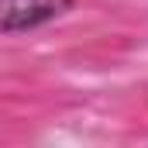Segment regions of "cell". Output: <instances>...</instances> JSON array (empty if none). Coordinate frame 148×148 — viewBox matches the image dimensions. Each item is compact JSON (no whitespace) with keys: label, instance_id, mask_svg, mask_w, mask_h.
Returning a JSON list of instances; mask_svg holds the SVG:
<instances>
[{"label":"cell","instance_id":"obj_1","mask_svg":"<svg viewBox=\"0 0 148 148\" xmlns=\"http://www.w3.org/2000/svg\"><path fill=\"white\" fill-rule=\"evenodd\" d=\"M76 0H0V35L17 38L66 17Z\"/></svg>","mask_w":148,"mask_h":148}]
</instances>
